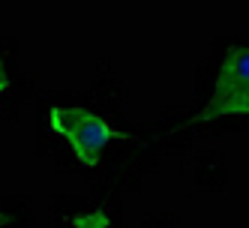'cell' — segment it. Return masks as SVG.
<instances>
[{
    "label": "cell",
    "mask_w": 249,
    "mask_h": 228,
    "mask_svg": "<svg viewBox=\"0 0 249 228\" xmlns=\"http://www.w3.org/2000/svg\"><path fill=\"white\" fill-rule=\"evenodd\" d=\"M48 126L54 129L63 141L72 147L78 156V162L84 168H93L102 159V150L108 147V141L123 138V141H135V135H126L114 129L102 114H93L87 108H66V105H54L48 111Z\"/></svg>",
    "instance_id": "cell-1"
},
{
    "label": "cell",
    "mask_w": 249,
    "mask_h": 228,
    "mask_svg": "<svg viewBox=\"0 0 249 228\" xmlns=\"http://www.w3.org/2000/svg\"><path fill=\"white\" fill-rule=\"evenodd\" d=\"M243 87H249V48H231L228 57L222 60V69L216 75V90H213L210 102L234 96Z\"/></svg>",
    "instance_id": "cell-2"
},
{
    "label": "cell",
    "mask_w": 249,
    "mask_h": 228,
    "mask_svg": "<svg viewBox=\"0 0 249 228\" xmlns=\"http://www.w3.org/2000/svg\"><path fill=\"white\" fill-rule=\"evenodd\" d=\"M228 114H249V87H243L240 93L234 96H225V99H216V102H207L204 108L189 117L183 126H177V129H186L192 123H201V120H213V117H228Z\"/></svg>",
    "instance_id": "cell-3"
},
{
    "label": "cell",
    "mask_w": 249,
    "mask_h": 228,
    "mask_svg": "<svg viewBox=\"0 0 249 228\" xmlns=\"http://www.w3.org/2000/svg\"><path fill=\"white\" fill-rule=\"evenodd\" d=\"M75 228H108V216L102 213V210H90V213H81L72 219Z\"/></svg>",
    "instance_id": "cell-4"
},
{
    "label": "cell",
    "mask_w": 249,
    "mask_h": 228,
    "mask_svg": "<svg viewBox=\"0 0 249 228\" xmlns=\"http://www.w3.org/2000/svg\"><path fill=\"white\" fill-rule=\"evenodd\" d=\"M9 90V75H6V66H3V57H0V96Z\"/></svg>",
    "instance_id": "cell-5"
},
{
    "label": "cell",
    "mask_w": 249,
    "mask_h": 228,
    "mask_svg": "<svg viewBox=\"0 0 249 228\" xmlns=\"http://www.w3.org/2000/svg\"><path fill=\"white\" fill-rule=\"evenodd\" d=\"M9 222H12V219H9V216H6V213H0V228H6V225H9Z\"/></svg>",
    "instance_id": "cell-6"
}]
</instances>
